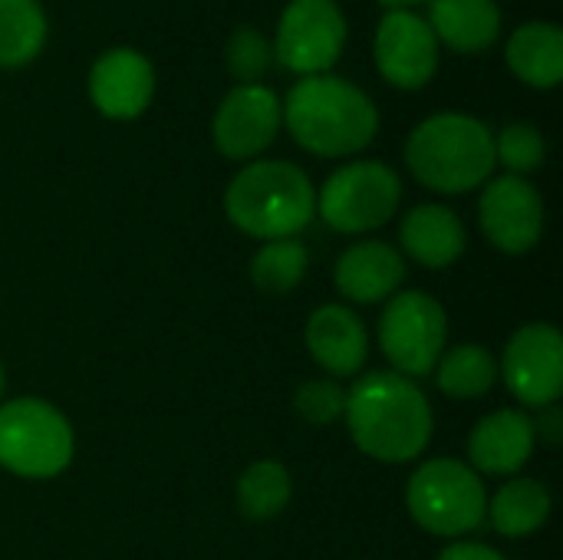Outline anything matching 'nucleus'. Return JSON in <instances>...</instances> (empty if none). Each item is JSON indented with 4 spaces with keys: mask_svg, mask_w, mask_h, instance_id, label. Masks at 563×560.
<instances>
[{
    "mask_svg": "<svg viewBox=\"0 0 563 560\" xmlns=\"http://www.w3.org/2000/svg\"><path fill=\"white\" fill-rule=\"evenodd\" d=\"M439 560H505V554L478 541H455L439 554Z\"/></svg>",
    "mask_w": 563,
    "mask_h": 560,
    "instance_id": "30",
    "label": "nucleus"
},
{
    "mask_svg": "<svg viewBox=\"0 0 563 560\" xmlns=\"http://www.w3.org/2000/svg\"><path fill=\"white\" fill-rule=\"evenodd\" d=\"M294 498V482L290 472L274 462H254L241 479H238V512L251 521H271L277 518Z\"/></svg>",
    "mask_w": 563,
    "mask_h": 560,
    "instance_id": "24",
    "label": "nucleus"
},
{
    "mask_svg": "<svg viewBox=\"0 0 563 560\" xmlns=\"http://www.w3.org/2000/svg\"><path fill=\"white\" fill-rule=\"evenodd\" d=\"M224 63H228V73L238 79V86H251V83H261L264 73L271 69V63H274V46H271V40H267L261 30H254V26H238V30L228 36Z\"/></svg>",
    "mask_w": 563,
    "mask_h": 560,
    "instance_id": "27",
    "label": "nucleus"
},
{
    "mask_svg": "<svg viewBox=\"0 0 563 560\" xmlns=\"http://www.w3.org/2000/svg\"><path fill=\"white\" fill-rule=\"evenodd\" d=\"M534 422L521 409L485 416L468 436V459L478 475H518L534 455Z\"/></svg>",
    "mask_w": 563,
    "mask_h": 560,
    "instance_id": "16",
    "label": "nucleus"
},
{
    "mask_svg": "<svg viewBox=\"0 0 563 560\" xmlns=\"http://www.w3.org/2000/svg\"><path fill=\"white\" fill-rule=\"evenodd\" d=\"M402 201V182L386 162H350L317 191L320 218L340 234H366L393 221Z\"/></svg>",
    "mask_w": 563,
    "mask_h": 560,
    "instance_id": "7",
    "label": "nucleus"
},
{
    "mask_svg": "<svg viewBox=\"0 0 563 560\" xmlns=\"http://www.w3.org/2000/svg\"><path fill=\"white\" fill-rule=\"evenodd\" d=\"M46 43V13L40 0H0V69H20Z\"/></svg>",
    "mask_w": 563,
    "mask_h": 560,
    "instance_id": "22",
    "label": "nucleus"
},
{
    "mask_svg": "<svg viewBox=\"0 0 563 560\" xmlns=\"http://www.w3.org/2000/svg\"><path fill=\"white\" fill-rule=\"evenodd\" d=\"M280 116L294 142L320 158L356 155L379 132V109L366 89L333 73L303 76L290 86Z\"/></svg>",
    "mask_w": 563,
    "mask_h": 560,
    "instance_id": "2",
    "label": "nucleus"
},
{
    "mask_svg": "<svg viewBox=\"0 0 563 560\" xmlns=\"http://www.w3.org/2000/svg\"><path fill=\"white\" fill-rule=\"evenodd\" d=\"M89 99L106 119H139L155 99V69L148 56L132 46L106 50L89 69Z\"/></svg>",
    "mask_w": 563,
    "mask_h": 560,
    "instance_id": "14",
    "label": "nucleus"
},
{
    "mask_svg": "<svg viewBox=\"0 0 563 560\" xmlns=\"http://www.w3.org/2000/svg\"><path fill=\"white\" fill-rule=\"evenodd\" d=\"M307 350L330 376H356L369 356V333L363 320L343 304H323L307 320Z\"/></svg>",
    "mask_w": 563,
    "mask_h": 560,
    "instance_id": "15",
    "label": "nucleus"
},
{
    "mask_svg": "<svg viewBox=\"0 0 563 560\" xmlns=\"http://www.w3.org/2000/svg\"><path fill=\"white\" fill-rule=\"evenodd\" d=\"M284 125L280 99L264 83L234 86L214 109L211 142L231 162H254L264 155Z\"/></svg>",
    "mask_w": 563,
    "mask_h": 560,
    "instance_id": "10",
    "label": "nucleus"
},
{
    "mask_svg": "<svg viewBox=\"0 0 563 560\" xmlns=\"http://www.w3.org/2000/svg\"><path fill=\"white\" fill-rule=\"evenodd\" d=\"M76 452L69 419L46 399L0 403V469L20 479H56Z\"/></svg>",
    "mask_w": 563,
    "mask_h": 560,
    "instance_id": "5",
    "label": "nucleus"
},
{
    "mask_svg": "<svg viewBox=\"0 0 563 560\" xmlns=\"http://www.w3.org/2000/svg\"><path fill=\"white\" fill-rule=\"evenodd\" d=\"M548 142L538 125L531 122H511L495 135V165H505L508 175H531L544 165Z\"/></svg>",
    "mask_w": 563,
    "mask_h": 560,
    "instance_id": "26",
    "label": "nucleus"
},
{
    "mask_svg": "<svg viewBox=\"0 0 563 560\" xmlns=\"http://www.w3.org/2000/svg\"><path fill=\"white\" fill-rule=\"evenodd\" d=\"M346 46V17L336 0H290L274 36V59L303 76H323Z\"/></svg>",
    "mask_w": 563,
    "mask_h": 560,
    "instance_id": "9",
    "label": "nucleus"
},
{
    "mask_svg": "<svg viewBox=\"0 0 563 560\" xmlns=\"http://www.w3.org/2000/svg\"><path fill=\"white\" fill-rule=\"evenodd\" d=\"M488 518L501 538H531L551 518V492L534 479H511L488 502Z\"/></svg>",
    "mask_w": 563,
    "mask_h": 560,
    "instance_id": "21",
    "label": "nucleus"
},
{
    "mask_svg": "<svg viewBox=\"0 0 563 560\" xmlns=\"http://www.w3.org/2000/svg\"><path fill=\"white\" fill-rule=\"evenodd\" d=\"M307 264H310V254L300 241L294 238L267 241L251 261V281L261 294L284 297L307 277Z\"/></svg>",
    "mask_w": 563,
    "mask_h": 560,
    "instance_id": "25",
    "label": "nucleus"
},
{
    "mask_svg": "<svg viewBox=\"0 0 563 560\" xmlns=\"http://www.w3.org/2000/svg\"><path fill=\"white\" fill-rule=\"evenodd\" d=\"M435 380L439 389L452 399H478L498 383V363L485 347L459 343L439 356Z\"/></svg>",
    "mask_w": 563,
    "mask_h": 560,
    "instance_id": "23",
    "label": "nucleus"
},
{
    "mask_svg": "<svg viewBox=\"0 0 563 560\" xmlns=\"http://www.w3.org/2000/svg\"><path fill=\"white\" fill-rule=\"evenodd\" d=\"M406 505L419 528L439 538H465L488 515L482 475L459 459H432L419 465L406 485Z\"/></svg>",
    "mask_w": 563,
    "mask_h": 560,
    "instance_id": "6",
    "label": "nucleus"
},
{
    "mask_svg": "<svg viewBox=\"0 0 563 560\" xmlns=\"http://www.w3.org/2000/svg\"><path fill=\"white\" fill-rule=\"evenodd\" d=\"M478 221L498 251L528 254L544 238V198L528 178H492L478 201Z\"/></svg>",
    "mask_w": 563,
    "mask_h": 560,
    "instance_id": "13",
    "label": "nucleus"
},
{
    "mask_svg": "<svg viewBox=\"0 0 563 560\" xmlns=\"http://www.w3.org/2000/svg\"><path fill=\"white\" fill-rule=\"evenodd\" d=\"M406 165L439 195L475 191L495 172V132L465 112L429 116L406 139Z\"/></svg>",
    "mask_w": 563,
    "mask_h": 560,
    "instance_id": "3",
    "label": "nucleus"
},
{
    "mask_svg": "<svg viewBox=\"0 0 563 560\" xmlns=\"http://www.w3.org/2000/svg\"><path fill=\"white\" fill-rule=\"evenodd\" d=\"M531 422H534V439H544L548 446H561L563 413L558 403L544 406V409H541V416H538V419H531Z\"/></svg>",
    "mask_w": 563,
    "mask_h": 560,
    "instance_id": "29",
    "label": "nucleus"
},
{
    "mask_svg": "<svg viewBox=\"0 0 563 560\" xmlns=\"http://www.w3.org/2000/svg\"><path fill=\"white\" fill-rule=\"evenodd\" d=\"M3 389H7V376H3V366H0V403H3Z\"/></svg>",
    "mask_w": 563,
    "mask_h": 560,
    "instance_id": "32",
    "label": "nucleus"
},
{
    "mask_svg": "<svg viewBox=\"0 0 563 560\" xmlns=\"http://www.w3.org/2000/svg\"><path fill=\"white\" fill-rule=\"evenodd\" d=\"M505 59L521 83L554 89L563 79V30L544 20L521 23L505 43Z\"/></svg>",
    "mask_w": 563,
    "mask_h": 560,
    "instance_id": "20",
    "label": "nucleus"
},
{
    "mask_svg": "<svg viewBox=\"0 0 563 560\" xmlns=\"http://www.w3.org/2000/svg\"><path fill=\"white\" fill-rule=\"evenodd\" d=\"M343 422L356 449L386 465L419 459L432 442V406L416 380L393 370L363 373L346 393Z\"/></svg>",
    "mask_w": 563,
    "mask_h": 560,
    "instance_id": "1",
    "label": "nucleus"
},
{
    "mask_svg": "<svg viewBox=\"0 0 563 560\" xmlns=\"http://www.w3.org/2000/svg\"><path fill=\"white\" fill-rule=\"evenodd\" d=\"M449 317L445 307L426 290H396L379 320V347L393 373L419 380L429 376L445 353Z\"/></svg>",
    "mask_w": 563,
    "mask_h": 560,
    "instance_id": "8",
    "label": "nucleus"
},
{
    "mask_svg": "<svg viewBox=\"0 0 563 560\" xmlns=\"http://www.w3.org/2000/svg\"><path fill=\"white\" fill-rule=\"evenodd\" d=\"M379 7L386 10H412V7H422V3H432V0H376Z\"/></svg>",
    "mask_w": 563,
    "mask_h": 560,
    "instance_id": "31",
    "label": "nucleus"
},
{
    "mask_svg": "<svg viewBox=\"0 0 563 560\" xmlns=\"http://www.w3.org/2000/svg\"><path fill=\"white\" fill-rule=\"evenodd\" d=\"M379 76L396 89H422L439 73V40L416 10H386L373 36Z\"/></svg>",
    "mask_w": 563,
    "mask_h": 560,
    "instance_id": "12",
    "label": "nucleus"
},
{
    "mask_svg": "<svg viewBox=\"0 0 563 560\" xmlns=\"http://www.w3.org/2000/svg\"><path fill=\"white\" fill-rule=\"evenodd\" d=\"M429 26L439 46L455 53H485L501 40V7L495 0H432Z\"/></svg>",
    "mask_w": 563,
    "mask_h": 560,
    "instance_id": "19",
    "label": "nucleus"
},
{
    "mask_svg": "<svg viewBox=\"0 0 563 560\" xmlns=\"http://www.w3.org/2000/svg\"><path fill=\"white\" fill-rule=\"evenodd\" d=\"M294 409L310 426H333L346 413V389L333 380H310L294 393Z\"/></svg>",
    "mask_w": 563,
    "mask_h": 560,
    "instance_id": "28",
    "label": "nucleus"
},
{
    "mask_svg": "<svg viewBox=\"0 0 563 560\" xmlns=\"http://www.w3.org/2000/svg\"><path fill=\"white\" fill-rule=\"evenodd\" d=\"M515 399L544 409L563 393V337L554 323H525L505 347L498 366Z\"/></svg>",
    "mask_w": 563,
    "mask_h": 560,
    "instance_id": "11",
    "label": "nucleus"
},
{
    "mask_svg": "<svg viewBox=\"0 0 563 560\" xmlns=\"http://www.w3.org/2000/svg\"><path fill=\"white\" fill-rule=\"evenodd\" d=\"M399 241L406 248V254L429 267V271H445L452 267L468 244L465 224L462 218L445 208V205H416L399 228Z\"/></svg>",
    "mask_w": 563,
    "mask_h": 560,
    "instance_id": "18",
    "label": "nucleus"
},
{
    "mask_svg": "<svg viewBox=\"0 0 563 560\" xmlns=\"http://www.w3.org/2000/svg\"><path fill=\"white\" fill-rule=\"evenodd\" d=\"M336 290L353 304L389 300L406 281V257L386 241H360L336 261Z\"/></svg>",
    "mask_w": 563,
    "mask_h": 560,
    "instance_id": "17",
    "label": "nucleus"
},
{
    "mask_svg": "<svg viewBox=\"0 0 563 560\" xmlns=\"http://www.w3.org/2000/svg\"><path fill=\"white\" fill-rule=\"evenodd\" d=\"M224 211L238 231L257 241L300 234L317 215V188L294 162H247L224 191Z\"/></svg>",
    "mask_w": 563,
    "mask_h": 560,
    "instance_id": "4",
    "label": "nucleus"
}]
</instances>
